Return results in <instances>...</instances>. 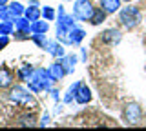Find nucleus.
Wrapping results in <instances>:
<instances>
[{"mask_svg":"<svg viewBox=\"0 0 146 131\" xmlns=\"http://www.w3.org/2000/svg\"><path fill=\"white\" fill-rule=\"evenodd\" d=\"M55 80L49 75V69H44V67H36L33 69V73L27 78V88H29L31 93H40V91H49L51 89Z\"/></svg>","mask_w":146,"mask_h":131,"instance_id":"obj_1","label":"nucleus"},{"mask_svg":"<svg viewBox=\"0 0 146 131\" xmlns=\"http://www.w3.org/2000/svg\"><path fill=\"white\" fill-rule=\"evenodd\" d=\"M119 22L124 29L131 31L143 22V13L137 6H124L119 9Z\"/></svg>","mask_w":146,"mask_h":131,"instance_id":"obj_2","label":"nucleus"},{"mask_svg":"<svg viewBox=\"0 0 146 131\" xmlns=\"http://www.w3.org/2000/svg\"><path fill=\"white\" fill-rule=\"evenodd\" d=\"M93 11H95V7L91 0H75V4H73V16L77 20L90 22Z\"/></svg>","mask_w":146,"mask_h":131,"instance_id":"obj_3","label":"nucleus"},{"mask_svg":"<svg viewBox=\"0 0 146 131\" xmlns=\"http://www.w3.org/2000/svg\"><path fill=\"white\" fill-rule=\"evenodd\" d=\"M9 98H11V102L18 104V106H35L33 95H31L29 89H26L24 86H15V88H11Z\"/></svg>","mask_w":146,"mask_h":131,"instance_id":"obj_4","label":"nucleus"},{"mask_svg":"<svg viewBox=\"0 0 146 131\" xmlns=\"http://www.w3.org/2000/svg\"><path fill=\"white\" fill-rule=\"evenodd\" d=\"M141 118H143V109H141L139 104L131 102V104H128V106L124 107V120H126V124L137 126L141 122Z\"/></svg>","mask_w":146,"mask_h":131,"instance_id":"obj_5","label":"nucleus"},{"mask_svg":"<svg viewBox=\"0 0 146 131\" xmlns=\"http://www.w3.org/2000/svg\"><path fill=\"white\" fill-rule=\"evenodd\" d=\"M100 40H102L104 44H110V46H117V44L122 40V33L119 29H115V28L106 29V31L100 33Z\"/></svg>","mask_w":146,"mask_h":131,"instance_id":"obj_6","label":"nucleus"},{"mask_svg":"<svg viewBox=\"0 0 146 131\" xmlns=\"http://www.w3.org/2000/svg\"><path fill=\"white\" fill-rule=\"evenodd\" d=\"M75 100L79 102V104H88L90 100H91V89L86 86L84 82H80L79 84V88H77V95H75Z\"/></svg>","mask_w":146,"mask_h":131,"instance_id":"obj_7","label":"nucleus"},{"mask_svg":"<svg viewBox=\"0 0 146 131\" xmlns=\"http://www.w3.org/2000/svg\"><path fill=\"white\" fill-rule=\"evenodd\" d=\"M42 49H44V51H48L51 57H58V58H60V57L66 55V53H64V47L58 44V40H48V42L44 44Z\"/></svg>","mask_w":146,"mask_h":131,"instance_id":"obj_8","label":"nucleus"},{"mask_svg":"<svg viewBox=\"0 0 146 131\" xmlns=\"http://www.w3.org/2000/svg\"><path fill=\"white\" fill-rule=\"evenodd\" d=\"M86 37V31L79 28V26H75L73 29H70V33H68V44H73V46H77V44H80L82 40Z\"/></svg>","mask_w":146,"mask_h":131,"instance_id":"obj_9","label":"nucleus"},{"mask_svg":"<svg viewBox=\"0 0 146 131\" xmlns=\"http://www.w3.org/2000/svg\"><path fill=\"white\" fill-rule=\"evenodd\" d=\"M100 7L108 13V15H113V13H119V9L122 7V0H99Z\"/></svg>","mask_w":146,"mask_h":131,"instance_id":"obj_10","label":"nucleus"},{"mask_svg":"<svg viewBox=\"0 0 146 131\" xmlns=\"http://www.w3.org/2000/svg\"><path fill=\"white\" fill-rule=\"evenodd\" d=\"M49 69V75H51V78L55 80V82H57V80H62L64 76H66L68 73H66V69H64V66L60 64V60L58 62H55V64H51L48 67Z\"/></svg>","mask_w":146,"mask_h":131,"instance_id":"obj_11","label":"nucleus"},{"mask_svg":"<svg viewBox=\"0 0 146 131\" xmlns=\"http://www.w3.org/2000/svg\"><path fill=\"white\" fill-rule=\"evenodd\" d=\"M13 24H15V29H17V31H22V33H27V35L31 33V22L27 20L24 15L13 18Z\"/></svg>","mask_w":146,"mask_h":131,"instance_id":"obj_12","label":"nucleus"},{"mask_svg":"<svg viewBox=\"0 0 146 131\" xmlns=\"http://www.w3.org/2000/svg\"><path fill=\"white\" fill-rule=\"evenodd\" d=\"M17 126H22V128H33V126H36V118L33 113H24V115H20L17 118Z\"/></svg>","mask_w":146,"mask_h":131,"instance_id":"obj_13","label":"nucleus"},{"mask_svg":"<svg viewBox=\"0 0 146 131\" xmlns=\"http://www.w3.org/2000/svg\"><path fill=\"white\" fill-rule=\"evenodd\" d=\"M24 16H26L29 22H35V20H38L40 16H42V11H40L38 6H33V4H29V6L26 7V11H24Z\"/></svg>","mask_w":146,"mask_h":131,"instance_id":"obj_14","label":"nucleus"},{"mask_svg":"<svg viewBox=\"0 0 146 131\" xmlns=\"http://www.w3.org/2000/svg\"><path fill=\"white\" fill-rule=\"evenodd\" d=\"M13 73L7 67H0V88H11L13 84Z\"/></svg>","mask_w":146,"mask_h":131,"instance_id":"obj_15","label":"nucleus"},{"mask_svg":"<svg viewBox=\"0 0 146 131\" xmlns=\"http://www.w3.org/2000/svg\"><path fill=\"white\" fill-rule=\"evenodd\" d=\"M60 64L64 66V69H66V73L70 75L75 71V64H77V57L75 55H64L60 57Z\"/></svg>","mask_w":146,"mask_h":131,"instance_id":"obj_16","label":"nucleus"},{"mask_svg":"<svg viewBox=\"0 0 146 131\" xmlns=\"http://www.w3.org/2000/svg\"><path fill=\"white\" fill-rule=\"evenodd\" d=\"M7 9H9V13H11L13 18H17V16H22V15H24L26 7L22 6L18 0H13V2H9V4H7Z\"/></svg>","mask_w":146,"mask_h":131,"instance_id":"obj_17","label":"nucleus"},{"mask_svg":"<svg viewBox=\"0 0 146 131\" xmlns=\"http://www.w3.org/2000/svg\"><path fill=\"white\" fill-rule=\"evenodd\" d=\"M106 15L108 13L102 9V7H95V11H93V15H91V18H90V22L93 26H100L104 20H106Z\"/></svg>","mask_w":146,"mask_h":131,"instance_id":"obj_18","label":"nucleus"},{"mask_svg":"<svg viewBox=\"0 0 146 131\" xmlns=\"http://www.w3.org/2000/svg\"><path fill=\"white\" fill-rule=\"evenodd\" d=\"M49 31V24L48 20H35L31 22V33H48Z\"/></svg>","mask_w":146,"mask_h":131,"instance_id":"obj_19","label":"nucleus"},{"mask_svg":"<svg viewBox=\"0 0 146 131\" xmlns=\"http://www.w3.org/2000/svg\"><path fill=\"white\" fill-rule=\"evenodd\" d=\"M15 31V24L13 20H0V35H11Z\"/></svg>","mask_w":146,"mask_h":131,"instance_id":"obj_20","label":"nucleus"},{"mask_svg":"<svg viewBox=\"0 0 146 131\" xmlns=\"http://www.w3.org/2000/svg\"><path fill=\"white\" fill-rule=\"evenodd\" d=\"M79 84H80V80H79V82H75L73 86H70V88H68V91H66V97H64V104H71V102H73V98H75V95H77V88H79Z\"/></svg>","mask_w":146,"mask_h":131,"instance_id":"obj_21","label":"nucleus"},{"mask_svg":"<svg viewBox=\"0 0 146 131\" xmlns=\"http://www.w3.org/2000/svg\"><path fill=\"white\" fill-rule=\"evenodd\" d=\"M33 73V67L31 66H22L20 69H18V73H17V76H18V80H22V82H27V78H29V75Z\"/></svg>","mask_w":146,"mask_h":131,"instance_id":"obj_22","label":"nucleus"},{"mask_svg":"<svg viewBox=\"0 0 146 131\" xmlns=\"http://www.w3.org/2000/svg\"><path fill=\"white\" fill-rule=\"evenodd\" d=\"M29 38L33 40V42H35L38 47H44V44L48 42V38H46V33H31Z\"/></svg>","mask_w":146,"mask_h":131,"instance_id":"obj_23","label":"nucleus"},{"mask_svg":"<svg viewBox=\"0 0 146 131\" xmlns=\"http://www.w3.org/2000/svg\"><path fill=\"white\" fill-rule=\"evenodd\" d=\"M40 11H42V18H44V20H48V22L55 20V9H53L51 6H44Z\"/></svg>","mask_w":146,"mask_h":131,"instance_id":"obj_24","label":"nucleus"},{"mask_svg":"<svg viewBox=\"0 0 146 131\" xmlns=\"http://www.w3.org/2000/svg\"><path fill=\"white\" fill-rule=\"evenodd\" d=\"M0 20H13L11 13H9L7 6H0Z\"/></svg>","mask_w":146,"mask_h":131,"instance_id":"obj_25","label":"nucleus"},{"mask_svg":"<svg viewBox=\"0 0 146 131\" xmlns=\"http://www.w3.org/2000/svg\"><path fill=\"white\" fill-rule=\"evenodd\" d=\"M9 44V37L7 35H0V49H4Z\"/></svg>","mask_w":146,"mask_h":131,"instance_id":"obj_26","label":"nucleus"},{"mask_svg":"<svg viewBox=\"0 0 146 131\" xmlns=\"http://www.w3.org/2000/svg\"><path fill=\"white\" fill-rule=\"evenodd\" d=\"M48 124H49V115L46 113L42 118H40V124H38V126H42V128H44V126H48Z\"/></svg>","mask_w":146,"mask_h":131,"instance_id":"obj_27","label":"nucleus"},{"mask_svg":"<svg viewBox=\"0 0 146 131\" xmlns=\"http://www.w3.org/2000/svg\"><path fill=\"white\" fill-rule=\"evenodd\" d=\"M49 93H51V97H53V100H58V95H60V93H58V89H49Z\"/></svg>","mask_w":146,"mask_h":131,"instance_id":"obj_28","label":"nucleus"},{"mask_svg":"<svg viewBox=\"0 0 146 131\" xmlns=\"http://www.w3.org/2000/svg\"><path fill=\"white\" fill-rule=\"evenodd\" d=\"M9 4V0H0V6H7Z\"/></svg>","mask_w":146,"mask_h":131,"instance_id":"obj_29","label":"nucleus"},{"mask_svg":"<svg viewBox=\"0 0 146 131\" xmlns=\"http://www.w3.org/2000/svg\"><path fill=\"white\" fill-rule=\"evenodd\" d=\"M122 2H128V4H130V2H131V0H122Z\"/></svg>","mask_w":146,"mask_h":131,"instance_id":"obj_30","label":"nucleus"},{"mask_svg":"<svg viewBox=\"0 0 146 131\" xmlns=\"http://www.w3.org/2000/svg\"><path fill=\"white\" fill-rule=\"evenodd\" d=\"M64 2H70V0H64Z\"/></svg>","mask_w":146,"mask_h":131,"instance_id":"obj_31","label":"nucleus"},{"mask_svg":"<svg viewBox=\"0 0 146 131\" xmlns=\"http://www.w3.org/2000/svg\"><path fill=\"white\" fill-rule=\"evenodd\" d=\"M144 37H146V33H144Z\"/></svg>","mask_w":146,"mask_h":131,"instance_id":"obj_32","label":"nucleus"}]
</instances>
